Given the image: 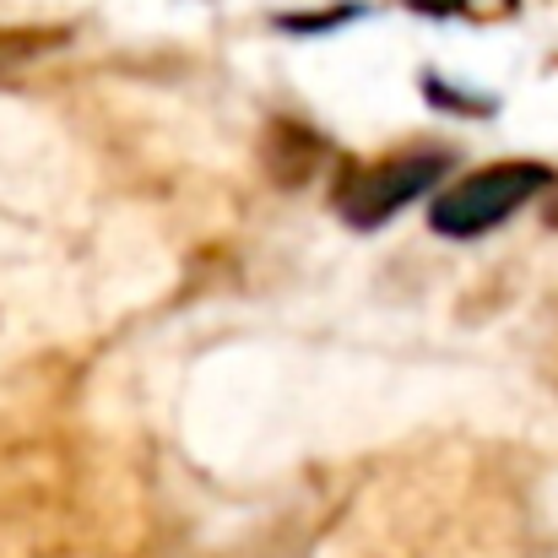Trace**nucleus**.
I'll use <instances>...</instances> for the list:
<instances>
[{"instance_id":"obj_3","label":"nucleus","mask_w":558,"mask_h":558,"mask_svg":"<svg viewBox=\"0 0 558 558\" xmlns=\"http://www.w3.org/2000/svg\"><path fill=\"white\" fill-rule=\"evenodd\" d=\"M44 38H0V71L11 65V54H33Z\"/></svg>"},{"instance_id":"obj_4","label":"nucleus","mask_w":558,"mask_h":558,"mask_svg":"<svg viewBox=\"0 0 558 558\" xmlns=\"http://www.w3.org/2000/svg\"><path fill=\"white\" fill-rule=\"evenodd\" d=\"M554 222H558V211H554Z\"/></svg>"},{"instance_id":"obj_1","label":"nucleus","mask_w":558,"mask_h":558,"mask_svg":"<svg viewBox=\"0 0 558 558\" xmlns=\"http://www.w3.org/2000/svg\"><path fill=\"white\" fill-rule=\"evenodd\" d=\"M548 185H554V169H543V163H526V158L494 163V169H477V174H466L461 185L445 190V195L434 201L428 222H434L445 239H477V233L499 228L505 217H515L526 201H537Z\"/></svg>"},{"instance_id":"obj_2","label":"nucleus","mask_w":558,"mask_h":558,"mask_svg":"<svg viewBox=\"0 0 558 558\" xmlns=\"http://www.w3.org/2000/svg\"><path fill=\"white\" fill-rule=\"evenodd\" d=\"M450 158L445 153H407V158H379L369 169H359L342 185V217L353 228H379L385 217H396L407 201H417L423 190H434L445 180Z\"/></svg>"}]
</instances>
